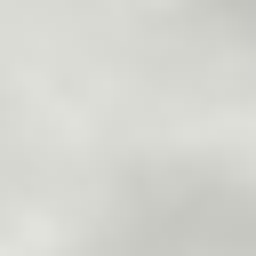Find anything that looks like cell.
I'll return each mask as SVG.
<instances>
[{
    "label": "cell",
    "mask_w": 256,
    "mask_h": 256,
    "mask_svg": "<svg viewBox=\"0 0 256 256\" xmlns=\"http://www.w3.org/2000/svg\"><path fill=\"white\" fill-rule=\"evenodd\" d=\"M96 256H256V208L232 192H184L176 208L120 224Z\"/></svg>",
    "instance_id": "1"
}]
</instances>
